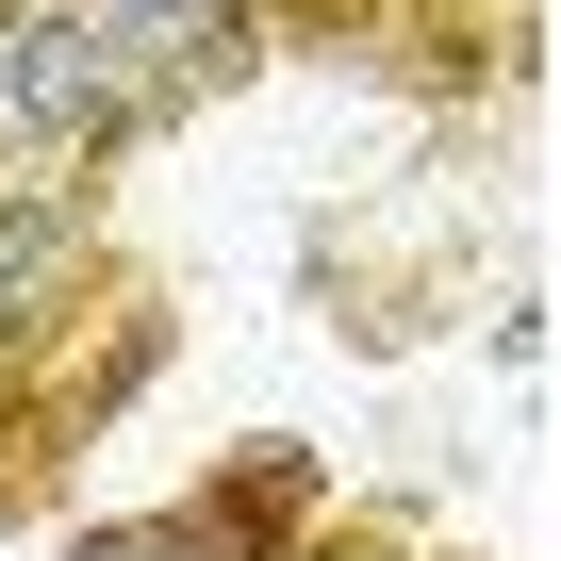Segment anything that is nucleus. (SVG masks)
Segmentation results:
<instances>
[{"mask_svg": "<svg viewBox=\"0 0 561 561\" xmlns=\"http://www.w3.org/2000/svg\"><path fill=\"white\" fill-rule=\"evenodd\" d=\"M0 149L83 165V182H116L133 149H165L149 83H133V67L83 34V0H50V18H18V34H0Z\"/></svg>", "mask_w": 561, "mask_h": 561, "instance_id": "7ed1b4c3", "label": "nucleus"}, {"mask_svg": "<svg viewBox=\"0 0 561 561\" xmlns=\"http://www.w3.org/2000/svg\"><path fill=\"white\" fill-rule=\"evenodd\" d=\"M18 18H50V0H0V34H18Z\"/></svg>", "mask_w": 561, "mask_h": 561, "instance_id": "0eeeda50", "label": "nucleus"}, {"mask_svg": "<svg viewBox=\"0 0 561 561\" xmlns=\"http://www.w3.org/2000/svg\"><path fill=\"white\" fill-rule=\"evenodd\" d=\"M264 18V67H347V83H397L430 116H512L528 100V50L545 18L528 0H248Z\"/></svg>", "mask_w": 561, "mask_h": 561, "instance_id": "f03ea898", "label": "nucleus"}, {"mask_svg": "<svg viewBox=\"0 0 561 561\" xmlns=\"http://www.w3.org/2000/svg\"><path fill=\"white\" fill-rule=\"evenodd\" d=\"M165 364H182V298H165L133 248L0 347V528H67V462H83Z\"/></svg>", "mask_w": 561, "mask_h": 561, "instance_id": "f257e3e1", "label": "nucleus"}, {"mask_svg": "<svg viewBox=\"0 0 561 561\" xmlns=\"http://www.w3.org/2000/svg\"><path fill=\"white\" fill-rule=\"evenodd\" d=\"M116 264V215L83 165H34V149H0V347H18L50 298H83V280Z\"/></svg>", "mask_w": 561, "mask_h": 561, "instance_id": "39448f33", "label": "nucleus"}, {"mask_svg": "<svg viewBox=\"0 0 561 561\" xmlns=\"http://www.w3.org/2000/svg\"><path fill=\"white\" fill-rule=\"evenodd\" d=\"M83 34L149 83V116H165V133H198L215 100H248V83H264V18H248V0H83Z\"/></svg>", "mask_w": 561, "mask_h": 561, "instance_id": "20e7f679", "label": "nucleus"}, {"mask_svg": "<svg viewBox=\"0 0 561 561\" xmlns=\"http://www.w3.org/2000/svg\"><path fill=\"white\" fill-rule=\"evenodd\" d=\"M182 512H198V528H231L248 561H298V545L347 512V479H331V446H314V430H248V446H215V462L182 479Z\"/></svg>", "mask_w": 561, "mask_h": 561, "instance_id": "423d86ee", "label": "nucleus"}]
</instances>
